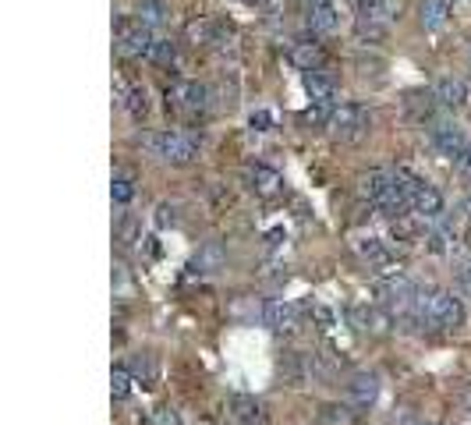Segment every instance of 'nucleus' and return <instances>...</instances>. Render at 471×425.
<instances>
[{
  "instance_id": "nucleus-1",
  "label": "nucleus",
  "mask_w": 471,
  "mask_h": 425,
  "mask_svg": "<svg viewBox=\"0 0 471 425\" xmlns=\"http://www.w3.org/2000/svg\"><path fill=\"white\" fill-rule=\"evenodd\" d=\"M411 319L429 326V330L450 334V330H461V326H465L468 312H465L461 298L454 295V291H432V295H419L415 308H411Z\"/></svg>"
},
{
  "instance_id": "nucleus-2",
  "label": "nucleus",
  "mask_w": 471,
  "mask_h": 425,
  "mask_svg": "<svg viewBox=\"0 0 471 425\" xmlns=\"http://www.w3.org/2000/svg\"><path fill=\"white\" fill-rule=\"evenodd\" d=\"M142 149L153 153V156L164 160V164L188 167V164L199 160L203 142H199L192 131H149V135H142Z\"/></svg>"
},
{
  "instance_id": "nucleus-3",
  "label": "nucleus",
  "mask_w": 471,
  "mask_h": 425,
  "mask_svg": "<svg viewBox=\"0 0 471 425\" xmlns=\"http://www.w3.org/2000/svg\"><path fill=\"white\" fill-rule=\"evenodd\" d=\"M397 11H400L397 0H358V14H354L358 40L380 42L390 29V22L397 18Z\"/></svg>"
},
{
  "instance_id": "nucleus-4",
  "label": "nucleus",
  "mask_w": 471,
  "mask_h": 425,
  "mask_svg": "<svg viewBox=\"0 0 471 425\" xmlns=\"http://www.w3.org/2000/svg\"><path fill=\"white\" fill-rule=\"evenodd\" d=\"M330 131L341 138V142H362L369 131H372V114L369 107L362 103H341L330 118Z\"/></svg>"
},
{
  "instance_id": "nucleus-5",
  "label": "nucleus",
  "mask_w": 471,
  "mask_h": 425,
  "mask_svg": "<svg viewBox=\"0 0 471 425\" xmlns=\"http://www.w3.org/2000/svg\"><path fill=\"white\" fill-rule=\"evenodd\" d=\"M114 46L121 57H149L153 36L138 18H118L114 22Z\"/></svg>"
},
{
  "instance_id": "nucleus-6",
  "label": "nucleus",
  "mask_w": 471,
  "mask_h": 425,
  "mask_svg": "<svg viewBox=\"0 0 471 425\" xmlns=\"http://www.w3.org/2000/svg\"><path fill=\"white\" fill-rule=\"evenodd\" d=\"M167 107L181 118H199L210 107V89L203 82H174L167 89Z\"/></svg>"
},
{
  "instance_id": "nucleus-7",
  "label": "nucleus",
  "mask_w": 471,
  "mask_h": 425,
  "mask_svg": "<svg viewBox=\"0 0 471 425\" xmlns=\"http://www.w3.org/2000/svg\"><path fill=\"white\" fill-rule=\"evenodd\" d=\"M380 298H383L390 308H397V312H411L415 301H419V284L411 277L397 273V277H390V280L380 284Z\"/></svg>"
},
{
  "instance_id": "nucleus-8",
  "label": "nucleus",
  "mask_w": 471,
  "mask_h": 425,
  "mask_svg": "<svg viewBox=\"0 0 471 425\" xmlns=\"http://www.w3.org/2000/svg\"><path fill=\"white\" fill-rule=\"evenodd\" d=\"M262 323L277 337H291L298 330V308L291 301H266L262 305Z\"/></svg>"
},
{
  "instance_id": "nucleus-9",
  "label": "nucleus",
  "mask_w": 471,
  "mask_h": 425,
  "mask_svg": "<svg viewBox=\"0 0 471 425\" xmlns=\"http://www.w3.org/2000/svg\"><path fill=\"white\" fill-rule=\"evenodd\" d=\"M351 323H354V330H362V334H372V337H386L390 334V326H393V319H390V312L380 308V305H351Z\"/></svg>"
},
{
  "instance_id": "nucleus-10",
  "label": "nucleus",
  "mask_w": 471,
  "mask_h": 425,
  "mask_svg": "<svg viewBox=\"0 0 471 425\" xmlns=\"http://www.w3.org/2000/svg\"><path fill=\"white\" fill-rule=\"evenodd\" d=\"M432 146L443 153V156H465L468 153V135L457 121H436L432 125Z\"/></svg>"
},
{
  "instance_id": "nucleus-11",
  "label": "nucleus",
  "mask_w": 471,
  "mask_h": 425,
  "mask_svg": "<svg viewBox=\"0 0 471 425\" xmlns=\"http://www.w3.org/2000/svg\"><path fill=\"white\" fill-rule=\"evenodd\" d=\"M245 184H249V192H256L259 199H273V195L284 192V177L273 167H266V164L245 167Z\"/></svg>"
},
{
  "instance_id": "nucleus-12",
  "label": "nucleus",
  "mask_w": 471,
  "mask_h": 425,
  "mask_svg": "<svg viewBox=\"0 0 471 425\" xmlns=\"http://www.w3.org/2000/svg\"><path fill=\"white\" fill-rule=\"evenodd\" d=\"M287 61L298 68L301 75H305V71H319V68L326 64V50H323L319 42L301 40V42H295V46L287 50Z\"/></svg>"
},
{
  "instance_id": "nucleus-13",
  "label": "nucleus",
  "mask_w": 471,
  "mask_h": 425,
  "mask_svg": "<svg viewBox=\"0 0 471 425\" xmlns=\"http://www.w3.org/2000/svg\"><path fill=\"white\" fill-rule=\"evenodd\" d=\"M308 25H312V33H323V36L337 33L341 29V7L334 0H316L312 11H308Z\"/></svg>"
},
{
  "instance_id": "nucleus-14",
  "label": "nucleus",
  "mask_w": 471,
  "mask_h": 425,
  "mask_svg": "<svg viewBox=\"0 0 471 425\" xmlns=\"http://www.w3.org/2000/svg\"><path fill=\"white\" fill-rule=\"evenodd\" d=\"M347 397H351L354 408H372L376 397H380V380L372 373H354L347 382Z\"/></svg>"
},
{
  "instance_id": "nucleus-15",
  "label": "nucleus",
  "mask_w": 471,
  "mask_h": 425,
  "mask_svg": "<svg viewBox=\"0 0 471 425\" xmlns=\"http://www.w3.org/2000/svg\"><path fill=\"white\" fill-rule=\"evenodd\" d=\"M432 96H436L439 107L461 110V107L468 103V82H465V79H439V82L432 85Z\"/></svg>"
},
{
  "instance_id": "nucleus-16",
  "label": "nucleus",
  "mask_w": 471,
  "mask_h": 425,
  "mask_svg": "<svg viewBox=\"0 0 471 425\" xmlns=\"http://www.w3.org/2000/svg\"><path fill=\"white\" fill-rule=\"evenodd\" d=\"M390 184H393V174H390V170H369V174L358 177V195L376 206L386 192H390Z\"/></svg>"
},
{
  "instance_id": "nucleus-17",
  "label": "nucleus",
  "mask_w": 471,
  "mask_h": 425,
  "mask_svg": "<svg viewBox=\"0 0 471 425\" xmlns=\"http://www.w3.org/2000/svg\"><path fill=\"white\" fill-rule=\"evenodd\" d=\"M223 262H227V252H223V245L220 241H206L195 259H192V273H199V277H210L216 269H223Z\"/></svg>"
},
{
  "instance_id": "nucleus-18",
  "label": "nucleus",
  "mask_w": 471,
  "mask_h": 425,
  "mask_svg": "<svg viewBox=\"0 0 471 425\" xmlns=\"http://www.w3.org/2000/svg\"><path fill=\"white\" fill-rule=\"evenodd\" d=\"M411 212H419V216H426V220H439V216H443V195H439L432 184H422V188L415 192V199H411Z\"/></svg>"
},
{
  "instance_id": "nucleus-19",
  "label": "nucleus",
  "mask_w": 471,
  "mask_h": 425,
  "mask_svg": "<svg viewBox=\"0 0 471 425\" xmlns=\"http://www.w3.org/2000/svg\"><path fill=\"white\" fill-rule=\"evenodd\" d=\"M354 252H358V259L365 262V266H386L390 262V249H386V241H380V238H354Z\"/></svg>"
},
{
  "instance_id": "nucleus-20",
  "label": "nucleus",
  "mask_w": 471,
  "mask_h": 425,
  "mask_svg": "<svg viewBox=\"0 0 471 425\" xmlns=\"http://www.w3.org/2000/svg\"><path fill=\"white\" fill-rule=\"evenodd\" d=\"M231 419L238 425H256V422H266V415H262V404H259L256 397H234L231 401Z\"/></svg>"
},
{
  "instance_id": "nucleus-21",
  "label": "nucleus",
  "mask_w": 471,
  "mask_h": 425,
  "mask_svg": "<svg viewBox=\"0 0 471 425\" xmlns=\"http://www.w3.org/2000/svg\"><path fill=\"white\" fill-rule=\"evenodd\" d=\"M454 0H422V25L426 29H443L450 22Z\"/></svg>"
},
{
  "instance_id": "nucleus-22",
  "label": "nucleus",
  "mask_w": 471,
  "mask_h": 425,
  "mask_svg": "<svg viewBox=\"0 0 471 425\" xmlns=\"http://www.w3.org/2000/svg\"><path fill=\"white\" fill-rule=\"evenodd\" d=\"M301 85H305V92H308L312 99H334V92H337L334 79L323 75V68H319V71H305V75H301Z\"/></svg>"
},
{
  "instance_id": "nucleus-23",
  "label": "nucleus",
  "mask_w": 471,
  "mask_h": 425,
  "mask_svg": "<svg viewBox=\"0 0 471 425\" xmlns=\"http://www.w3.org/2000/svg\"><path fill=\"white\" fill-rule=\"evenodd\" d=\"M167 4L164 0H142L138 7H135V18L146 25V29H156V25H164L167 22Z\"/></svg>"
},
{
  "instance_id": "nucleus-24",
  "label": "nucleus",
  "mask_w": 471,
  "mask_h": 425,
  "mask_svg": "<svg viewBox=\"0 0 471 425\" xmlns=\"http://www.w3.org/2000/svg\"><path fill=\"white\" fill-rule=\"evenodd\" d=\"M125 369L135 376V382H156V376H160V365H156L153 354H131V362Z\"/></svg>"
},
{
  "instance_id": "nucleus-25",
  "label": "nucleus",
  "mask_w": 471,
  "mask_h": 425,
  "mask_svg": "<svg viewBox=\"0 0 471 425\" xmlns=\"http://www.w3.org/2000/svg\"><path fill=\"white\" fill-rule=\"evenodd\" d=\"M184 36H188V42H195V46H210L213 40V22L210 18H199V22H188L184 25Z\"/></svg>"
},
{
  "instance_id": "nucleus-26",
  "label": "nucleus",
  "mask_w": 471,
  "mask_h": 425,
  "mask_svg": "<svg viewBox=\"0 0 471 425\" xmlns=\"http://www.w3.org/2000/svg\"><path fill=\"white\" fill-rule=\"evenodd\" d=\"M450 238H454V227L450 223H436L432 231H426V249L429 252H447Z\"/></svg>"
},
{
  "instance_id": "nucleus-27",
  "label": "nucleus",
  "mask_w": 471,
  "mask_h": 425,
  "mask_svg": "<svg viewBox=\"0 0 471 425\" xmlns=\"http://www.w3.org/2000/svg\"><path fill=\"white\" fill-rule=\"evenodd\" d=\"M125 110H128L135 121H142V118L149 114V99H146V89H142V85L131 82V92H128V99H125Z\"/></svg>"
},
{
  "instance_id": "nucleus-28",
  "label": "nucleus",
  "mask_w": 471,
  "mask_h": 425,
  "mask_svg": "<svg viewBox=\"0 0 471 425\" xmlns=\"http://www.w3.org/2000/svg\"><path fill=\"white\" fill-rule=\"evenodd\" d=\"M319 425H354V415L341 404H323L319 408Z\"/></svg>"
},
{
  "instance_id": "nucleus-29",
  "label": "nucleus",
  "mask_w": 471,
  "mask_h": 425,
  "mask_svg": "<svg viewBox=\"0 0 471 425\" xmlns=\"http://www.w3.org/2000/svg\"><path fill=\"white\" fill-rule=\"evenodd\" d=\"M131 382H135V376H131L128 369H114V373H110V397H114V401L131 397Z\"/></svg>"
},
{
  "instance_id": "nucleus-30",
  "label": "nucleus",
  "mask_w": 471,
  "mask_h": 425,
  "mask_svg": "<svg viewBox=\"0 0 471 425\" xmlns=\"http://www.w3.org/2000/svg\"><path fill=\"white\" fill-rule=\"evenodd\" d=\"M149 61L153 64H160V68H167L177 61V46L171 40H153V50H149Z\"/></svg>"
},
{
  "instance_id": "nucleus-31",
  "label": "nucleus",
  "mask_w": 471,
  "mask_h": 425,
  "mask_svg": "<svg viewBox=\"0 0 471 425\" xmlns=\"http://www.w3.org/2000/svg\"><path fill=\"white\" fill-rule=\"evenodd\" d=\"M110 195H114V203H118V206H128L131 195H135V188H131L128 177H114V184H110Z\"/></svg>"
},
{
  "instance_id": "nucleus-32",
  "label": "nucleus",
  "mask_w": 471,
  "mask_h": 425,
  "mask_svg": "<svg viewBox=\"0 0 471 425\" xmlns=\"http://www.w3.org/2000/svg\"><path fill=\"white\" fill-rule=\"evenodd\" d=\"M135 234H138V223H135L131 216H125V220H121V227H118V241L128 249V245H135V241H142V238H135Z\"/></svg>"
},
{
  "instance_id": "nucleus-33",
  "label": "nucleus",
  "mask_w": 471,
  "mask_h": 425,
  "mask_svg": "<svg viewBox=\"0 0 471 425\" xmlns=\"http://www.w3.org/2000/svg\"><path fill=\"white\" fill-rule=\"evenodd\" d=\"M114 295L118 298H128L131 295V277L125 266H114Z\"/></svg>"
},
{
  "instance_id": "nucleus-34",
  "label": "nucleus",
  "mask_w": 471,
  "mask_h": 425,
  "mask_svg": "<svg viewBox=\"0 0 471 425\" xmlns=\"http://www.w3.org/2000/svg\"><path fill=\"white\" fill-rule=\"evenodd\" d=\"M156 227H177V206L160 203V206H156Z\"/></svg>"
},
{
  "instance_id": "nucleus-35",
  "label": "nucleus",
  "mask_w": 471,
  "mask_h": 425,
  "mask_svg": "<svg viewBox=\"0 0 471 425\" xmlns=\"http://www.w3.org/2000/svg\"><path fill=\"white\" fill-rule=\"evenodd\" d=\"M457 288L471 295V255H465L461 262H457Z\"/></svg>"
},
{
  "instance_id": "nucleus-36",
  "label": "nucleus",
  "mask_w": 471,
  "mask_h": 425,
  "mask_svg": "<svg viewBox=\"0 0 471 425\" xmlns=\"http://www.w3.org/2000/svg\"><path fill=\"white\" fill-rule=\"evenodd\" d=\"M153 425H181V415H177V408H160V411L153 415Z\"/></svg>"
},
{
  "instance_id": "nucleus-37",
  "label": "nucleus",
  "mask_w": 471,
  "mask_h": 425,
  "mask_svg": "<svg viewBox=\"0 0 471 425\" xmlns=\"http://www.w3.org/2000/svg\"><path fill=\"white\" fill-rule=\"evenodd\" d=\"M312 316H316V323H319L323 330H330V326H334V312H330L326 305H312Z\"/></svg>"
},
{
  "instance_id": "nucleus-38",
  "label": "nucleus",
  "mask_w": 471,
  "mask_h": 425,
  "mask_svg": "<svg viewBox=\"0 0 471 425\" xmlns=\"http://www.w3.org/2000/svg\"><path fill=\"white\" fill-rule=\"evenodd\" d=\"M252 128H256V131H269V128H273V118H269L266 110H256V114H252Z\"/></svg>"
},
{
  "instance_id": "nucleus-39",
  "label": "nucleus",
  "mask_w": 471,
  "mask_h": 425,
  "mask_svg": "<svg viewBox=\"0 0 471 425\" xmlns=\"http://www.w3.org/2000/svg\"><path fill=\"white\" fill-rule=\"evenodd\" d=\"M457 164H461V170L471 177V146H468V153H465V156H457Z\"/></svg>"
},
{
  "instance_id": "nucleus-40",
  "label": "nucleus",
  "mask_w": 471,
  "mask_h": 425,
  "mask_svg": "<svg viewBox=\"0 0 471 425\" xmlns=\"http://www.w3.org/2000/svg\"><path fill=\"white\" fill-rule=\"evenodd\" d=\"M465 212H468V216H471V199H468V206H465Z\"/></svg>"
},
{
  "instance_id": "nucleus-41",
  "label": "nucleus",
  "mask_w": 471,
  "mask_h": 425,
  "mask_svg": "<svg viewBox=\"0 0 471 425\" xmlns=\"http://www.w3.org/2000/svg\"><path fill=\"white\" fill-rule=\"evenodd\" d=\"M245 4H256V0H245Z\"/></svg>"
}]
</instances>
